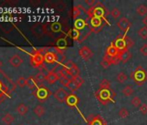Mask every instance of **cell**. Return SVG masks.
Segmentation results:
<instances>
[{
    "label": "cell",
    "instance_id": "cell-37",
    "mask_svg": "<svg viewBox=\"0 0 147 125\" xmlns=\"http://www.w3.org/2000/svg\"><path fill=\"white\" fill-rule=\"evenodd\" d=\"M0 94H4V95H8V88L6 85L0 80Z\"/></svg>",
    "mask_w": 147,
    "mask_h": 125
},
{
    "label": "cell",
    "instance_id": "cell-2",
    "mask_svg": "<svg viewBox=\"0 0 147 125\" xmlns=\"http://www.w3.org/2000/svg\"><path fill=\"white\" fill-rule=\"evenodd\" d=\"M114 96H115V93H114V91L112 89H109V90L99 89L95 92V97L103 105H107L110 102L114 103H115V101L113 99Z\"/></svg>",
    "mask_w": 147,
    "mask_h": 125
},
{
    "label": "cell",
    "instance_id": "cell-23",
    "mask_svg": "<svg viewBox=\"0 0 147 125\" xmlns=\"http://www.w3.org/2000/svg\"><path fill=\"white\" fill-rule=\"evenodd\" d=\"M26 85H27L30 90H33L34 88L37 87V83L36 82L35 77L31 76V77H29L28 78H26Z\"/></svg>",
    "mask_w": 147,
    "mask_h": 125
},
{
    "label": "cell",
    "instance_id": "cell-7",
    "mask_svg": "<svg viewBox=\"0 0 147 125\" xmlns=\"http://www.w3.org/2000/svg\"><path fill=\"white\" fill-rule=\"evenodd\" d=\"M113 44L115 45V47L120 51H124V50H128L127 48V44H126V34L123 35L122 37H118L114 42H113Z\"/></svg>",
    "mask_w": 147,
    "mask_h": 125
},
{
    "label": "cell",
    "instance_id": "cell-5",
    "mask_svg": "<svg viewBox=\"0 0 147 125\" xmlns=\"http://www.w3.org/2000/svg\"><path fill=\"white\" fill-rule=\"evenodd\" d=\"M44 62V54L41 50H35L30 56V64L34 67L42 66Z\"/></svg>",
    "mask_w": 147,
    "mask_h": 125
},
{
    "label": "cell",
    "instance_id": "cell-1",
    "mask_svg": "<svg viewBox=\"0 0 147 125\" xmlns=\"http://www.w3.org/2000/svg\"><path fill=\"white\" fill-rule=\"evenodd\" d=\"M88 13L89 18H92V17L100 18L101 19L105 20V22H107L108 24V21L107 19V16L108 15L107 14L108 12L106 9V6L103 5L100 2H96V4L89 9Z\"/></svg>",
    "mask_w": 147,
    "mask_h": 125
},
{
    "label": "cell",
    "instance_id": "cell-10",
    "mask_svg": "<svg viewBox=\"0 0 147 125\" xmlns=\"http://www.w3.org/2000/svg\"><path fill=\"white\" fill-rule=\"evenodd\" d=\"M117 26L119 29L122 31H125V33L128 31L130 26H131V22L128 20L126 18H121L118 22H117Z\"/></svg>",
    "mask_w": 147,
    "mask_h": 125
},
{
    "label": "cell",
    "instance_id": "cell-27",
    "mask_svg": "<svg viewBox=\"0 0 147 125\" xmlns=\"http://www.w3.org/2000/svg\"><path fill=\"white\" fill-rule=\"evenodd\" d=\"M50 30L52 32L54 33H57V32H60L61 31V24L59 23V22H54L51 24L50 25Z\"/></svg>",
    "mask_w": 147,
    "mask_h": 125
},
{
    "label": "cell",
    "instance_id": "cell-46",
    "mask_svg": "<svg viewBox=\"0 0 147 125\" xmlns=\"http://www.w3.org/2000/svg\"><path fill=\"white\" fill-rule=\"evenodd\" d=\"M85 3H86L87 5H88V6L91 8V7H93V6L96 4V1H95V0H90V1H89V0H86Z\"/></svg>",
    "mask_w": 147,
    "mask_h": 125
},
{
    "label": "cell",
    "instance_id": "cell-30",
    "mask_svg": "<svg viewBox=\"0 0 147 125\" xmlns=\"http://www.w3.org/2000/svg\"><path fill=\"white\" fill-rule=\"evenodd\" d=\"M100 89H101V90H109V89H111L110 82L106 78L102 79L101 82L100 83Z\"/></svg>",
    "mask_w": 147,
    "mask_h": 125
},
{
    "label": "cell",
    "instance_id": "cell-42",
    "mask_svg": "<svg viewBox=\"0 0 147 125\" xmlns=\"http://www.w3.org/2000/svg\"><path fill=\"white\" fill-rule=\"evenodd\" d=\"M139 51H140V53H141L143 56H147V43H144V44L141 46Z\"/></svg>",
    "mask_w": 147,
    "mask_h": 125
},
{
    "label": "cell",
    "instance_id": "cell-8",
    "mask_svg": "<svg viewBox=\"0 0 147 125\" xmlns=\"http://www.w3.org/2000/svg\"><path fill=\"white\" fill-rule=\"evenodd\" d=\"M68 96V93L67 90L63 88H59L55 93H54V97L56 101L59 103H64L66 102L67 97Z\"/></svg>",
    "mask_w": 147,
    "mask_h": 125
},
{
    "label": "cell",
    "instance_id": "cell-13",
    "mask_svg": "<svg viewBox=\"0 0 147 125\" xmlns=\"http://www.w3.org/2000/svg\"><path fill=\"white\" fill-rule=\"evenodd\" d=\"M57 61V55L55 52L53 51H47L44 54V62H46L47 64H55Z\"/></svg>",
    "mask_w": 147,
    "mask_h": 125
},
{
    "label": "cell",
    "instance_id": "cell-34",
    "mask_svg": "<svg viewBox=\"0 0 147 125\" xmlns=\"http://www.w3.org/2000/svg\"><path fill=\"white\" fill-rule=\"evenodd\" d=\"M127 80V76L124 73V72H119L118 75H117V81L120 84H123L125 83V81Z\"/></svg>",
    "mask_w": 147,
    "mask_h": 125
},
{
    "label": "cell",
    "instance_id": "cell-12",
    "mask_svg": "<svg viewBox=\"0 0 147 125\" xmlns=\"http://www.w3.org/2000/svg\"><path fill=\"white\" fill-rule=\"evenodd\" d=\"M60 76L58 73H56L54 70L50 71L48 72V74L46 75V81L49 84H55L56 81L60 80Z\"/></svg>",
    "mask_w": 147,
    "mask_h": 125
},
{
    "label": "cell",
    "instance_id": "cell-28",
    "mask_svg": "<svg viewBox=\"0 0 147 125\" xmlns=\"http://www.w3.org/2000/svg\"><path fill=\"white\" fill-rule=\"evenodd\" d=\"M134 92V90L131 86L130 85H127L125 86L123 90H122V94L125 96H131Z\"/></svg>",
    "mask_w": 147,
    "mask_h": 125
},
{
    "label": "cell",
    "instance_id": "cell-49",
    "mask_svg": "<svg viewBox=\"0 0 147 125\" xmlns=\"http://www.w3.org/2000/svg\"><path fill=\"white\" fill-rule=\"evenodd\" d=\"M2 66V62H1V60H0V67Z\"/></svg>",
    "mask_w": 147,
    "mask_h": 125
},
{
    "label": "cell",
    "instance_id": "cell-14",
    "mask_svg": "<svg viewBox=\"0 0 147 125\" xmlns=\"http://www.w3.org/2000/svg\"><path fill=\"white\" fill-rule=\"evenodd\" d=\"M79 103V97L75 94H69L66 99V103L70 107H77Z\"/></svg>",
    "mask_w": 147,
    "mask_h": 125
},
{
    "label": "cell",
    "instance_id": "cell-11",
    "mask_svg": "<svg viewBox=\"0 0 147 125\" xmlns=\"http://www.w3.org/2000/svg\"><path fill=\"white\" fill-rule=\"evenodd\" d=\"M90 24H91V26L93 27V29L91 30V31H94V29H98L100 31L102 29V27L105 25L103 24V20L100 18H96V17H92L90 18Z\"/></svg>",
    "mask_w": 147,
    "mask_h": 125
},
{
    "label": "cell",
    "instance_id": "cell-33",
    "mask_svg": "<svg viewBox=\"0 0 147 125\" xmlns=\"http://www.w3.org/2000/svg\"><path fill=\"white\" fill-rule=\"evenodd\" d=\"M67 89L71 91V92H75L76 90H77L79 89V87L77 86V84H76V82L74 81L73 79L70 80V83L67 86Z\"/></svg>",
    "mask_w": 147,
    "mask_h": 125
},
{
    "label": "cell",
    "instance_id": "cell-26",
    "mask_svg": "<svg viewBox=\"0 0 147 125\" xmlns=\"http://www.w3.org/2000/svg\"><path fill=\"white\" fill-rule=\"evenodd\" d=\"M33 111H34L35 115H36L38 117H41L42 115H44V113H45V109H44V107L42 106V105H37V106H36V107L34 108Z\"/></svg>",
    "mask_w": 147,
    "mask_h": 125
},
{
    "label": "cell",
    "instance_id": "cell-6",
    "mask_svg": "<svg viewBox=\"0 0 147 125\" xmlns=\"http://www.w3.org/2000/svg\"><path fill=\"white\" fill-rule=\"evenodd\" d=\"M63 68L67 71L68 77H70V78H75L80 76V69L78 68V66L74 64L73 62H69L66 65L63 66Z\"/></svg>",
    "mask_w": 147,
    "mask_h": 125
},
{
    "label": "cell",
    "instance_id": "cell-9",
    "mask_svg": "<svg viewBox=\"0 0 147 125\" xmlns=\"http://www.w3.org/2000/svg\"><path fill=\"white\" fill-rule=\"evenodd\" d=\"M79 55L81 56V57H82L83 60L88 61V60H89V59L93 56L94 53H93V51L91 50V49H90L89 47H88V46H83V47H82V48L79 50Z\"/></svg>",
    "mask_w": 147,
    "mask_h": 125
},
{
    "label": "cell",
    "instance_id": "cell-22",
    "mask_svg": "<svg viewBox=\"0 0 147 125\" xmlns=\"http://www.w3.org/2000/svg\"><path fill=\"white\" fill-rule=\"evenodd\" d=\"M136 12L138 16H146L147 14V5H139L137 9H136Z\"/></svg>",
    "mask_w": 147,
    "mask_h": 125
},
{
    "label": "cell",
    "instance_id": "cell-29",
    "mask_svg": "<svg viewBox=\"0 0 147 125\" xmlns=\"http://www.w3.org/2000/svg\"><path fill=\"white\" fill-rule=\"evenodd\" d=\"M34 77H35L36 82L37 84H42V83H43L46 80V75H44L42 71L39 72V73H37Z\"/></svg>",
    "mask_w": 147,
    "mask_h": 125
},
{
    "label": "cell",
    "instance_id": "cell-20",
    "mask_svg": "<svg viewBox=\"0 0 147 125\" xmlns=\"http://www.w3.org/2000/svg\"><path fill=\"white\" fill-rule=\"evenodd\" d=\"M74 26H75V29H76L78 31H82L84 28H86L87 23L82 18H77V19L75 20V23H74Z\"/></svg>",
    "mask_w": 147,
    "mask_h": 125
},
{
    "label": "cell",
    "instance_id": "cell-31",
    "mask_svg": "<svg viewBox=\"0 0 147 125\" xmlns=\"http://www.w3.org/2000/svg\"><path fill=\"white\" fill-rule=\"evenodd\" d=\"M82 11H81V9H80V7L79 6H75L73 8V12H72V16H73V18L74 19H77V18L78 17H80L81 15H82Z\"/></svg>",
    "mask_w": 147,
    "mask_h": 125
},
{
    "label": "cell",
    "instance_id": "cell-44",
    "mask_svg": "<svg viewBox=\"0 0 147 125\" xmlns=\"http://www.w3.org/2000/svg\"><path fill=\"white\" fill-rule=\"evenodd\" d=\"M126 44H127L128 50H129V48H131V47H132L134 45V41L131 38H130L129 37H127V36H126Z\"/></svg>",
    "mask_w": 147,
    "mask_h": 125
},
{
    "label": "cell",
    "instance_id": "cell-48",
    "mask_svg": "<svg viewBox=\"0 0 147 125\" xmlns=\"http://www.w3.org/2000/svg\"><path fill=\"white\" fill-rule=\"evenodd\" d=\"M5 96L6 95H4V94H0V103H1L5 99Z\"/></svg>",
    "mask_w": 147,
    "mask_h": 125
},
{
    "label": "cell",
    "instance_id": "cell-38",
    "mask_svg": "<svg viewBox=\"0 0 147 125\" xmlns=\"http://www.w3.org/2000/svg\"><path fill=\"white\" fill-rule=\"evenodd\" d=\"M70 80H71V78H69V77H64V78H60L59 81H60V84L61 86L67 88V86L70 83Z\"/></svg>",
    "mask_w": 147,
    "mask_h": 125
},
{
    "label": "cell",
    "instance_id": "cell-43",
    "mask_svg": "<svg viewBox=\"0 0 147 125\" xmlns=\"http://www.w3.org/2000/svg\"><path fill=\"white\" fill-rule=\"evenodd\" d=\"M139 111L142 115H146L147 114V104L142 103L141 106L139 107Z\"/></svg>",
    "mask_w": 147,
    "mask_h": 125
},
{
    "label": "cell",
    "instance_id": "cell-39",
    "mask_svg": "<svg viewBox=\"0 0 147 125\" xmlns=\"http://www.w3.org/2000/svg\"><path fill=\"white\" fill-rule=\"evenodd\" d=\"M74 81L76 82V84H77V86L79 87V89L83 85V84H84V80H83V78L82 77H81L80 76L79 77H75V78H72Z\"/></svg>",
    "mask_w": 147,
    "mask_h": 125
},
{
    "label": "cell",
    "instance_id": "cell-18",
    "mask_svg": "<svg viewBox=\"0 0 147 125\" xmlns=\"http://www.w3.org/2000/svg\"><path fill=\"white\" fill-rule=\"evenodd\" d=\"M118 56H119L120 62H122L123 64H125V62H127L130 60V58L131 56V54L129 51V50H124V51H120Z\"/></svg>",
    "mask_w": 147,
    "mask_h": 125
},
{
    "label": "cell",
    "instance_id": "cell-36",
    "mask_svg": "<svg viewBox=\"0 0 147 125\" xmlns=\"http://www.w3.org/2000/svg\"><path fill=\"white\" fill-rule=\"evenodd\" d=\"M131 103L134 106V107H136V108H138V107H140L141 106V99L138 97V96H135V97H133L132 99H131Z\"/></svg>",
    "mask_w": 147,
    "mask_h": 125
},
{
    "label": "cell",
    "instance_id": "cell-17",
    "mask_svg": "<svg viewBox=\"0 0 147 125\" xmlns=\"http://www.w3.org/2000/svg\"><path fill=\"white\" fill-rule=\"evenodd\" d=\"M107 55L112 56V57H116L119 56V50L115 47V45L113 44V43H112L107 48V50H106V53Z\"/></svg>",
    "mask_w": 147,
    "mask_h": 125
},
{
    "label": "cell",
    "instance_id": "cell-19",
    "mask_svg": "<svg viewBox=\"0 0 147 125\" xmlns=\"http://www.w3.org/2000/svg\"><path fill=\"white\" fill-rule=\"evenodd\" d=\"M67 37H69L74 41H79L80 37H81V32H80V31H78V30H76L75 28H73V29H71L68 31Z\"/></svg>",
    "mask_w": 147,
    "mask_h": 125
},
{
    "label": "cell",
    "instance_id": "cell-15",
    "mask_svg": "<svg viewBox=\"0 0 147 125\" xmlns=\"http://www.w3.org/2000/svg\"><path fill=\"white\" fill-rule=\"evenodd\" d=\"M23 58L18 56V55H14L12 56L10 59H9V62H10V65L13 67H19L22 64H23Z\"/></svg>",
    "mask_w": 147,
    "mask_h": 125
},
{
    "label": "cell",
    "instance_id": "cell-16",
    "mask_svg": "<svg viewBox=\"0 0 147 125\" xmlns=\"http://www.w3.org/2000/svg\"><path fill=\"white\" fill-rule=\"evenodd\" d=\"M88 125H107V122L101 115H94L93 118H91Z\"/></svg>",
    "mask_w": 147,
    "mask_h": 125
},
{
    "label": "cell",
    "instance_id": "cell-41",
    "mask_svg": "<svg viewBox=\"0 0 147 125\" xmlns=\"http://www.w3.org/2000/svg\"><path fill=\"white\" fill-rule=\"evenodd\" d=\"M17 84L20 87H24L26 85V79L24 77H18V79L17 80Z\"/></svg>",
    "mask_w": 147,
    "mask_h": 125
},
{
    "label": "cell",
    "instance_id": "cell-21",
    "mask_svg": "<svg viewBox=\"0 0 147 125\" xmlns=\"http://www.w3.org/2000/svg\"><path fill=\"white\" fill-rule=\"evenodd\" d=\"M67 46V41L66 39V37H60L57 39L56 41V47L58 50H62L64 49H66Z\"/></svg>",
    "mask_w": 147,
    "mask_h": 125
},
{
    "label": "cell",
    "instance_id": "cell-25",
    "mask_svg": "<svg viewBox=\"0 0 147 125\" xmlns=\"http://www.w3.org/2000/svg\"><path fill=\"white\" fill-rule=\"evenodd\" d=\"M28 110H29V108L24 104V103H20L18 106V108H17V111H18V113L19 114V115H26L27 114V112H28Z\"/></svg>",
    "mask_w": 147,
    "mask_h": 125
},
{
    "label": "cell",
    "instance_id": "cell-40",
    "mask_svg": "<svg viewBox=\"0 0 147 125\" xmlns=\"http://www.w3.org/2000/svg\"><path fill=\"white\" fill-rule=\"evenodd\" d=\"M111 14H112V16H113V18L114 19H117V18H119V17L121 15V12H120V11H119V9L113 8V9L112 10Z\"/></svg>",
    "mask_w": 147,
    "mask_h": 125
},
{
    "label": "cell",
    "instance_id": "cell-3",
    "mask_svg": "<svg viewBox=\"0 0 147 125\" xmlns=\"http://www.w3.org/2000/svg\"><path fill=\"white\" fill-rule=\"evenodd\" d=\"M130 77L138 85H143L147 81V71L142 66H138L131 72Z\"/></svg>",
    "mask_w": 147,
    "mask_h": 125
},
{
    "label": "cell",
    "instance_id": "cell-32",
    "mask_svg": "<svg viewBox=\"0 0 147 125\" xmlns=\"http://www.w3.org/2000/svg\"><path fill=\"white\" fill-rule=\"evenodd\" d=\"M138 35L142 39H147V28L146 27H142L138 31Z\"/></svg>",
    "mask_w": 147,
    "mask_h": 125
},
{
    "label": "cell",
    "instance_id": "cell-24",
    "mask_svg": "<svg viewBox=\"0 0 147 125\" xmlns=\"http://www.w3.org/2000/svg\"><path fill=\"white\" fill-rule=\"evenodd\" d=\"M14 120H15L14 116H13L11 114H10V113H6V114L3 116V118H2L3 122H5L6 125H11V124L14 122Z\"/></svg>",
    "mask_w": 147,
    "mask_h": 125
},
{
    "label": "cell",
    "instance_id": "cell-35",
    "mask_svg": "<svg viewBox=\"0 0 147 125\" xmlns=\"http://www.w3.org/2000/svg\"><path fill=\"white\" fill-rule=\"evenodd\" d=\"M119 116L121 118H126L127 116H129V111L127 109L125 108H121L119 110Z\"/></svg>",
    "mask_w": 147,
    "mask_h": 125
},
{
    "label": "cell",
    "instance_id": "cell-45",
    "mask_svg": "<svg viewBox=\"0 0 147 125\" xmlns=\"http://www.w3.org/2000/svg\"><path fill=\"white\" fill-rule=\"evenodd\" d=\"M100 65H101V66L104 68V69H107V68H108L110 65H111V64L108 62V61H106V60H104V59H102V61H101V62H100Z\"/></svg>",
    "mask_w": 147,
    "mask_h": 125
},
{
    "label": "cell",
    "instance_id": "cell-4",
    "mask_svg": "<svg viewBox=\"0 0 147 125\" xmlns=\"http://www.w3.org/2000/svg\"><path fill=\"white\" fill-rule=\"evenodd\" d=\"M33 94L39 101L44 102L49 97L51 92L46 86H44L43 84H40L39 86L36 87V90L33 92Z\"/></svg>",
    "mask_w": 147,
    "mask_h": 125
},
{
    "label": "cell",
    "instance_id": "cell-47",
    "mask_svg": "<svg viewBox=\"0 0 147 125\" xmlns=\"http://www.w3.org/2000/svg\"><path fill=\"white\" fill-rule=\"evenodd\" d=\"M142 23H143V24L144 25V27H146V28H147V15H146V16H144V17L143 18V19H142Z\"/></svg>",
    "mask_w": 147,
    "mask_h": 125
}]
</instances>
